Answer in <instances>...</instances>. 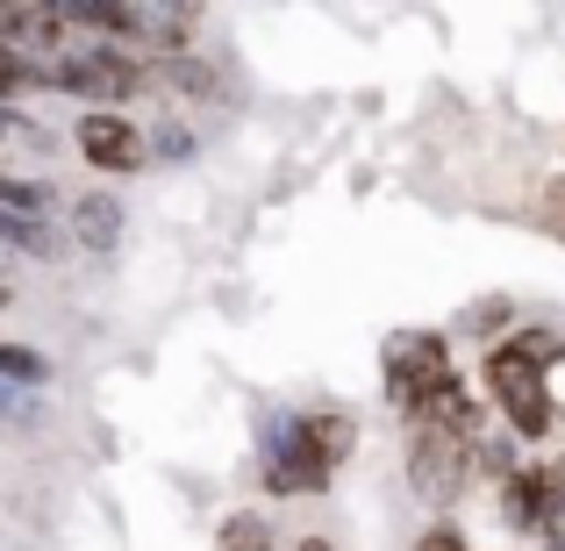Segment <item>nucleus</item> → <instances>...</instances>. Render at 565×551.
<instances>
[{
	"mask_svg": "<svg viewBox=\"0 0 565 551\" xmlns=\"http://www.w3.org/2000/svg\"><path fill=\"white\" fill-rule=\"evenodd\" d=\"M359 444V423L344 409H308V415H273L265 423V487L273 495H322L337 466Z\"/></svg>",
	"mask_w": 565,
	"mask_h": 551,
	"instance_id": "obj_1",
	"label": "nucleus"
},
{
	"mask_svg": "<svg viewBox=\"0 0 565 551\" xmlns=\"http://www.w3.org/2000/svg\"><path fill=\"white\" fill-rule=\"evenodd\" d=\"M380 380H386V401H394L408 423H429V409H437V401L458 386L451 345H444L437 330H401V337H386Z\"/></svg>",
	"mask_w": 565,
	"mask_h": 551,
	"instance_id": "obj_2",
	"label": "nucleus"
},
{
	"mask_svg": "<svg viewBox=\"0 0 565 551\" xmlns=\"http://www.w3.org/2000/svg\"><path fill=\"white\" fill-rule=\"evenodd\" d=\"M487 394H494L501 423H509L523 444H544V437H552L558 401H552V380H544V351H530L523 337L487 351Z\"/></svg>",
	"mask_w": 565,
	"mask_h": 551,
	"instance_id": "obj_3",
	"label": "nucleus"
},
{
	"mask_svg": "<svg viewBox=\"0 0 565 551\" xmlns=\"http://www.w3.org/2000/svg\"><path fill=\"white\" fill-rule=\"evenodd\" d=\"M43 86H65V94L94 100V108H122L143 86V57L122 43H65V51L43 65Z\"/></svg>",
	"mask_w": 565,
	"mask_h": 551,
	"instance_id": "obj_4",
	"label": "nucleus"
},
{
	"mask_svg": "<svg viewBox=\"0 0 565 551\" xmlns=\"http://www.w3.org/2000/svg\"><path fill=\"white\" fill-rule=\"evenodd\" d=\"M472 466H480V444L458 437V430L423 423L408 437V480L423 487L429 501H458V495H466V480H472Z\"/></svg>",
	"mask_w": 565,
	"mask_h": 551,
	"instance_id": "obj_5",
	"label": "nucleus"
},
{
	"mask_svg": "<svg viewBox=\"0 0 565 551\" xmlns=\"http://www.w3.org/2000/svg\"><path fill=\"white\" fill-rule=\"evenodd\" d=\"M72 144H79V158L94 172H143V158H151L143 129L129 123L122 108H86L79 123H72Z\"/></svg>",
	"mask_w": 565,
	"mask_h": 551,
	"instance_id": "obj_6",
	"label": "nucleus"
},
{
	"mask_svg": "<svg viewBox=\"0 0 565 551\" xmlns=\"http://www.w3.org/2000/svg\"><path fill=\"white\" fill-rule=\"evenodd\" d=\"M565 473L558 466H515L501 480V523L509 530H565Z\"/></svg>",
	"mask_w": 565,
	"mask_h": 551,
	"instance_id": "obj_7",
	"label": "nucleus"
},
{
	"mask_svg": "<svg viewBox=\"0 0 565 551\" xmlns=\"http://www.w3.org/2000/svg\"><path fill=\"white\" fill-rule=\"evenodd\" d=\"M72 236H79L94 258H108V251L122 244V201H108V193H79V201H72Z\"/></svg>",
	"mask_w": 565,
	"mask_h": 551,
	"instance_id": "obj_8",
	"label": "nucleus"
},
{
	"mask_svg": "<svg viewBox=\"0 0 565 551\" xmlns=\"http://www.w3.org/2000/svg\"><path fill=\"white\" fill-rule=\"evenodd\" d=\"M0 380L29 394V386L51 380V359H43V351H29V345H0Z\"/></svg>",
	"mask_w": 565,
	"mask_h": 551,
	"instance_id": "obj_9",
	"label": "nucleus"
},
{
	"mask_svg": "<svg viewBox=\"0 0 565 551\" xmlns=\"http://www.w3.org/2000/svg\"><path fill=\"white\" fill-rule=\"evenodd\" d=\"M222 551H273V523H265L258 509H236L230 523H222Z\"/></svg>",
	"mask_w": 565,
	"mask_h": 551,
	"instance_id": "obj_10",
	"label": "nucleus"
},
{
	"mask_svg": "<svg viewBox=\"0 0 565 551\" xmlns=\"http://www.w3.org/2000/svg\"><path fill=\"white\" fill-rule=\"evenodd\" d=\"M151 151H158V158H193V137H186L180 123H166V129L151 137Z\"/></svg>",
	"mask_w": 565,
	"mask_h": 551,
	"instance_id": "obj_11",
	"label": "nucleus"
},
{
	"mask_svg": "<svg viewBox=\"0 0 565 551\" xmlns=\"http://www.w3.org/2000/svg\"><path fill=\"white\" fill-rule=\"evenodd\" d=\"M14 86H29V65L14 57V43H0V100H8Z\"/></svg>",
	"mask_w": 565,
	"mask_h": 551,
	"instance_id": "obj_12",
	"label": "nucleus"
},
{
	"mask_svg": "<svg viewBox=\"0 0 565 551\" xmlns=\"http://www.w3.org/2000/svg\"><path fill=\"white\" fill-rule=\"evenodd\" d=\"M415 551H466V538H458V530H423V544H415Z\"/></svg>",
	"mask_w": 565,
	"mask_h": 551,
	"instance_id": "obj_13",
	"label": "nucleus"
},
{
	"mask_svg": "<svg viewBox=\"0 0 565 551\" xmlns=\"http://www.w3.org/2000/svg\"><path fill=\"white\" fill-rule=\"evenodd\" d=\"M544 380H552V401L565 409V345L552 351V359H544Z\"/></svg>",
	"mask_w": 565,
	"mask_h": 551,
	"instance_id": "obj_14",
	"label": "nucleus"
},
{
	"mask_svg": "<svg viewBox=\"0 0 565 551\" xmlns=\"http://www.w3.org/2000/svg\"><path fill=\"white\" fill-rule=\"evenodd\" d=\"M501 322H509V308H501V301H480V308H472V330H501Z\"/></svg>",
	"mask_w": 565,
	"mask_h": 551,
	"instance_id": "obj_15",
	"label": "nucleus"
},
{
	"mask_svg": "<svg viewBox=\"0 0 565 551\" xmlns=\"http://www.w3.org/2000/svg\"><path fill=\"white\" fill-rule=\"evenodd\" d=\"M544 215H552V236H558V244H565V180L552 187V201H544Z\"/></svg>",
	"mask_w": 565,
	"mask_h": 551,
	"instance_id": "obj_16",
	"label": "nucleus"
},
{
	"mask_svg": "<svg viewBox=\"0 0 565 551\" xmlns=\"http://www.w3.org/2000/svg\"><path fill=\"white\" fill-rule=\"evenodd\" d=\"M294 551H337V544H330V538H301Z\"/></svg>",
	"mask_w": 565,
	"mask_h": 551,
	"instance_id": "obj_17",
	"label": "nucleus"
},
{
	"mask_svg": "<svg viewBox=\"0 0 565 551\" xmlns=\"http://www.w3.org/2000/svg\"><path fill=\"white\" fill-rule=\"evenodd\" d=\"M0 308H8V287H0Z\"/></svg>",
	"mask_w": 565,
	"mask_h": 551,
	"instance_id": "obj_18",
	"label": "nucleus"
},
{
	"mask_svg": "<svg viewBox=\"0 0 565 551\" xmlns=\"http://www.w3.org/2000/svg\"><path fill=\"white\" fill-rule=\"evenodd\" d=\"M0 129H14V123H0Z\"/></svg>",
	"mask_w": 565,
	"mask_h": 551,
	"instance_id": "obj_19",
	"label": "nucleus"
}]
</instances>
